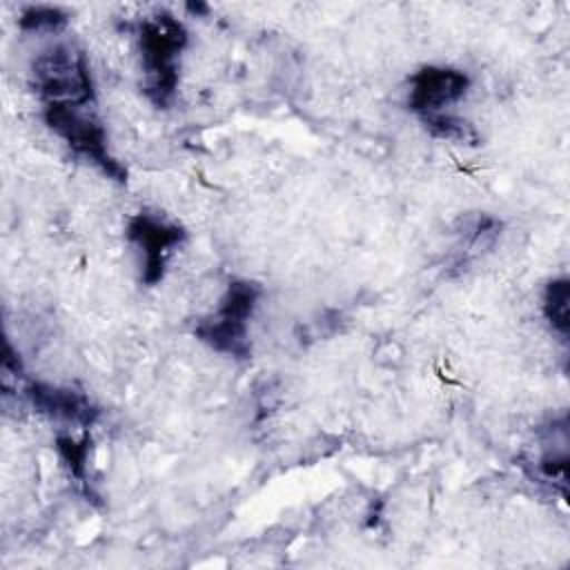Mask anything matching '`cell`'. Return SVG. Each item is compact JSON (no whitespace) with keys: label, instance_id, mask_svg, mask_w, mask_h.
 <instances>
[{"label":"cell","instance_id":"obj_1","mask_svg":"<svg viewBox=\"0 0 570 570\" xmlns=\"http://www.w3.org/2000/svg\"><path fill=\"white\" fill-rule=\"evenodd\" d=\"M187 40L189 36L185 24L167 11L145 18L138 27V49L145 73L142 91L158 109H167L176 96L180 80V56Z\"/></svg>","mask_w":570,"mask_h":570},{"label":"cell","instance_id":"obj_2","mask_svg":"<svg viewBox=\"0 0 570 570\" xmlns=\"http://www.w3.org/2000/svg\"><path fill=\"white\" fill-rule=\"evenodd\" d=\"M31 85L42 105H96L87 53L73 45H53L31 62Z\"/></svg>","mask_w":570,"mask_h":570},{"label":"cell","instance_id":"obj_3","mask_svg":"<svg viewBox=\"0 0 570 570\" xmlns=\"http://www.w3.org/2000/svg\"><path fill=\"white\" fill-rule=\"evenodd\" d=\"M261 285L247 278H236L227 285L214 314L196 323L194 336L207 347L232 358H247L252 354L249 318L258 305Z\"/></svg>","mask_w":570,"mask_h":570},{"label":"cell","instance_id":"obj_4","mask_svg":"<svg viewBox=\"0 0 570 570\" xmlns=\"http://www.w3.org/2000/svg\"><path fill=\"white\" fill-rule=\"evenodd\" d=\"M42 118L76 156L96 165L107 178L127 180V169L109 151L107 131L96 116V105H42Z\"/></svg>","mask_w":570,"mask_h":570},{"label":"cell","instance_id":"obj_5","mask_svg":"<svg viewBox=\"0 0 570 570\" xmlns=\"http://www.w3.org/2000/svg\"><path fill=\"white\" fill-rule=\"evenodd\" d=\"M127 238L142 254V283L154 287L163 281L167 261L176 247L187 238V232L165 216L151 212H138L127 220Z\"/></svg>","mask_w":570,"mask_h":570},{"label":"cell","instance_id":"obj_6","mask_svg":"<svg viewBox=\"0 0 570 570\" xmlns=\"http://www.w3.org/2000/svg\"><path fill=\"white\" fill-rule=\"evenodd\" d=\"M470 89V76L454 67L428 65L410 76L407 109L421 118L448 111Z\"/></svg>","mask_w":570,"mask_h":570},{"label":"cell","instance_id":"obj_7","mask_svg":"<svg viewBox=\"0 0 570 570\" xmlns=\"http://www.w3.org/2000/svg\"><path fill=\"white\" fill-rule=\"evenodd\" d=\"M24 399L38 414L78 428L96 425L102 414V410L76 387L31 381L24 387Z\"/></svg>","mask_w":570,"mask_h":570},{"label":"cell","instance_id":"obj_8","mask_svg":"<svg viewBox=\"0 0 570 570\" xmlns=\"http://www.w3.org/2000/svg\"><path fill=\"white\" fill-rule=\"evenodd\" d=\"M570 283L568 278H557L546 285L543 292V316L550 327L566 341L570 330Z\"/></svg>","mask_w":570,"mask_h":570},{"label":"cell","instance_id":"obj_9","mask_svg":"<svg viewBox=\"0 0 570 570\" xmlns=\"http://www.w3.org/2000/svg\"><path fill=\"white\" fill-rule=\"evenodd\" d=\"M421 122L428 129V134H432L434 138L459 142V145H476L479 142L476 129L456 114L443 111V114H436V116L421 118Z\"/></svg>","mask_w":570,"mask_h":570},{"label":"cell","instance_id":"obj_10","mask_svg":"<svg viewBox=\"0 0 570 570\" xmlns=\"http://www.w3.org/2000/svg\"><path fill=\"white\" fill-rule=\"evenodd\" d=\"M24 31H60L67 24V13L58 7H27L18 18Z\"/></svg>","mask_w":570,"mask_h":570},{"label":"cell","instance_id":"obj_11","mask_svg":"<svg viewBox=\"0 0 570 570\" xmlns=\"http://www.w3.org/2000/svg\"><path fill=\"white\" fill-rule=\"evenodd\" d=\"M87 445H89L87 436L82 441H76L71 434L56 436L58 454L62 456L71 476H76L80 483H85V476H87Z\"/></svg>","mask_w":570,"mask_h":570}]
</instances>
